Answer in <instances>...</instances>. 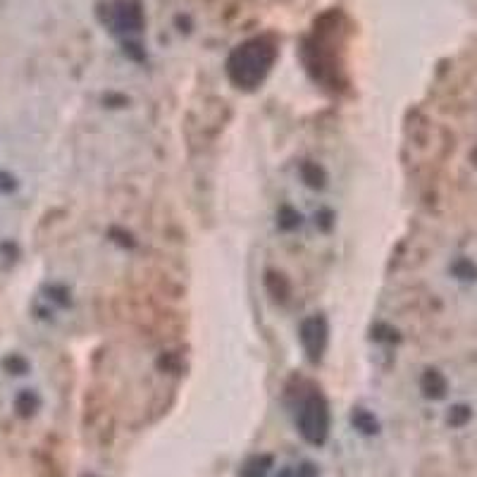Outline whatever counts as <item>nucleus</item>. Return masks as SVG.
Here are the masks:
<instances>
[{
    "label": "nucleus",
    "instance_id": "f257e3e1",
    "mask_svg": "<svg viewBox=\"0 0 477 477\" xmlns=\"http://www.w3.org/2000/svg\"><path fill=\"white\" fill-rule=\"evenodd\" d=\"M301 437L308 444L315 447H323L329 437V406L325 401L323 394L313 392L308 398H303L301 403V411L296 418Z\"/></svg>",
    "mask_w": 477,
    "mask_h": 477
},
{
    "label": "nucleus",
    "instance_id": "f03ea898",
    "mask_svg": "<svg viewBox=\"0 0 477 477\" xmlns=\"http://www.w3.org/2000/svg\"><path fill=\"white\" fill-rule=\"evenodd\" d=\"M301 344H303L310 361H320L325 346H327V325H325L323 318L313 315L301 325Z\"/></svg>",
    "mask_w": 477,
    "mask_h": 477
},
{
    "label": "nucleus",
    "instance_id": "7ed1b4c3",
    "mask_svg": "<svg viewBox=\"0 0 477 477\" xmlns=\"http://www.w3.org/2000/svg\"><path fill=\"white\" fill-rule=\"evenodd\" d=\"M270 465H272L270 456H256L241 468V477H267Z\"/></svg>",
    "mask_w": 477,
    "mask_h": 477
},
{
    "label": "nucleus",
    "instance_id": "20e7f679",
    "mask_svg": "<svg viewBox=\"0 0 477 477\" xmlns=\"http://www.w3.org/2000/svg\"><path fill=\"white\" fill-rule=\"evenodd\" d=\"M423 389H425V394H427V396L439 398V396H444V389H447V382H444V377L439 375V372H432V370H429L427 375L423 377Z\"/></svg>",
    "mask_w": 477,
    "mask_h": 477
},
{
    "label": "nucleus",
    "instance_id": "39448f33",
    "mask_svg": "<svg viewBox=\"0 0 477 477\" xmlns=\"http://www.w3.org/2000/svg\"><path fill=\"white\" fill-rule=\"evenodd\" d=\"M354 425L361 432L365 434H375L377 432V420L375 416H370L367 411H363V408H358V411L354 413Z\"/></svg>",
    "mask_w": 477,
    "mask_h": 477
},
{
    "label": "nucleus",
    "instance_id": "423d86ee",
    "mask_svg": "<svg viewBox=\"0 0 477 477\" xmlns=\"http://www.w3.org/2000/svg\"><path fill=\"white\" fill-rule=\"evenodd\" d=\"M303 179L308 181L310 186H323L325 172L318 168V165H303Z\"/></svg>",
    "mask_w": 477,
    "mask_h": 477
},
{
    "label": "nucleus",
    "instance_id": "0eeeda50",
    "mask_svg": "<svg viewBox=\"0 0 477 477\" xmlns=\"http://www.w3.org/2000/svg\"><path fill=\"white\" fill-rule=\"evenodd\" d=\"M294 477H318V468H315L313 463H303L296 473H294Z\"/></svg>",
    "mask_w": 477,
    "mask_h": 477
},
{
    "label": "nucleus",
    "instance_id": "6e6552de",
    "mask_svg": "<svg viewBox=\"0 0 477 477\" xmlns=\"http://www.w3.org/2000/svg\"><path fill=\"white\" fill-rule=\"evenodd\" d=\"M470 416V413H468V408H454V413H451V423H454V425H460V423H463V420L465 418H468Z\"/></svg>",
    "mask_w": 477,
    "mask_h": 477
},
{
    "label": "nucleus",
    "instance_id": "1a4fd4ad",
    "mask_svg": "<svg viewBox=\"0 0 477 477\" xmlns=\"http://www.w3.org/2000/svg\"><path fill=\"white\" fill-rule=\"evenodd\" d=\"M277 477H294V473H292V470H282V473H279Z\"/></svg>",
    "mask_w": 477,
    "mask_h": 477
},
{
    "label": "nucleus",
    "instance_id": "9d476101",
    "mask_svg": "<svg viewBox=\"0 0 477 477\" xmlns=\"http://www.w3.org/2000/svg\"><path fill=\"white\" fill-rule=\"evenodd\" d=\"M475 160H477V153H475Z\"/></svg>",
    "mask_w": 477,
    "mask_h": 477
},
{
    "label": "nucleus",
    "instance_id": "9b49d317",
    "mask_svg": "<svg viewBox=\"0 0 477 477\" xmlns=\"http://www.w3.org/2000/svg\"><path fill=\"white\" fill-rule=\"evenodd\" d=\"M86 477H93V475H86Z\"/></svg>",
    "mask_w": 477,
    "mask_h": 477
}]
</instances>
